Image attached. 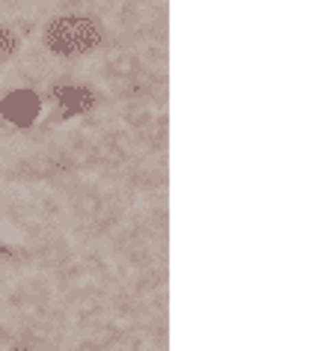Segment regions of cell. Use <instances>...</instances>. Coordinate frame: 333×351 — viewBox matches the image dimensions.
Instances as JSON below:
<instances>
[{"mask_svg": "<svg viewBox=\"0 0 333 351\" xmlns=\"http://www.w3.org/2000/svg\"><path fill=\"white\" fill-rule=\"evenodd\" d=\"M101 45V24L90 15H60L45 30V48L60 57H84Z\"/></svg>", "mask_w": 333, "mask_h": 351, "instance_id": "obj_1", "label": "cell"}, {"mask_svg": "<svg viewBox=\"0 0 333 351\" xmlns=\"http://www.w3.org/2000/svg\"><path fill=\"white\" fill-rule=\"evenodd\" d=\"M54 99L60 104V113L63 117H75V113H84L92 108L95 95L86 90V86H54Z\"/></svg>", "mask_w": 333, "mask_h": 351, "instance_id": "obj_2", "label": "cell"}, {"mask_svg": "<svg viewBox=\"0 0 333 351\" xmlns=\"http://www.w3.org/2000/svg\"><path fill=\"white\" fill-rule=\"evenodd\" d=\"M36 113H39V99L33 93H27V90H24V93H12L10 99L3 101V117L12 119L15 125H21V128L30 125Z\"/></svg>", "mask_w": 333, "mask_h": 351, "instance_id": "obj_3", "label": "cell"}, {"mask_svg": "<svg viewBox=\"0 0 333 351\" xmlns=\"http://www.w3.org/2000/svg\"><path fill=\"white\" fill-rule=\"evenodd\" d=\"M18 33H12V27H6V24H0V63H6V60H12V54L18 51Z\"/></svg>", "mask_w": 333, "mask_h": 351, "instance_id": "obj_4", "label": "cell"}]
</instances>
